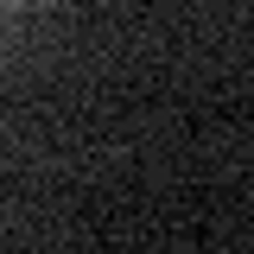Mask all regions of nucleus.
<instances>
[{
	"label": "nucleus",
	"mask_w": 254,
	"mask_h": 254,
	"mask_svg": "<svg viewBox=\"0 0 254 254\" xmlns=\"http://www.w3.org/2000/svg\"><path fill=\"white\" fill-rule=\"evenodd\" d=\"M0 6H13V0H0Z\"/></svg>",
	"instance_id": "1"
}]
</instances>
